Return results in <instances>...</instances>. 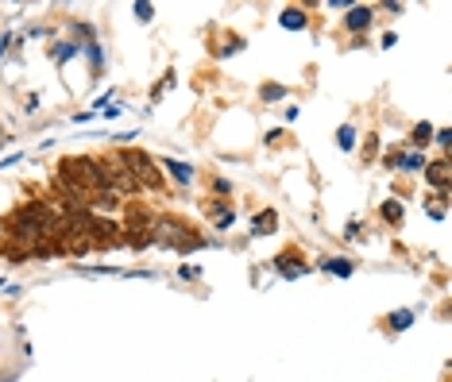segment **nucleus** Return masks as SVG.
Listing matches in <instances>:
<instances>
[{"mask_svg": "<svg viewBox=\"0 0 452 382\" xmlns=\"http://www.w3.org/2000/svg\"><path fill=\"white\" fill-rule=\"evenodd\" d=\"M62 182H81V185H105L101 170L93 166L89 159H66L62 162Z\"/></svg>", "mask_w": 452, "mask_h": 382, "instance_id": "f257e3e1", "label": "nucleus"}, {"mask_svg": "<svg viewBox=\"0 0 452 382\" xmlns=\"http://www.w3.org/2000/svg\"><path fill=\"white\" fill-rule=\"evenodd\" d=\"M124 166H136L131 170V174L139 178V182H147L155 190V185H159V170H155V162L147 159L143 151H124Z\"/></svg>", "mask_w": 452, "mask_h": 382, "instance_id": "f03ea898", "label": "nucleus"}, {"mask_svg": "<svg viewBox=\"0 0 452 382\" xmlns=\"http://www.w3.org/2000/svg\"><path fill=\"white\" fill-rule=\"evenodd\" d=\"M344 23H348V31H364L367 23H371V8H352Z\"/></svg>", "mask_w": 452, "mask_h": 382, "instance_id": "7ed1b4c3", "label": "nucleus"}, {"mask_svg": "<svg viewBox=\"0 0 452 382\" xmlns=\"http://www.w3.org/2000/svg\"><path fill=\"white\" fill-rule=\"evenodd\" d=\"M445 162H437V166H429V182L433 185H437V190H445V185H448V174H445Z\"/></svg>", "mask_w": 452, "mask_h": 382, "instance_id": "20e7f679", "label": "nucleus"}, {"mask_svg": "<svg viewBox=\"0 0 452 382\" xmlns=\"http://www.w3.org/2000/svg\"><path fill=\"white\" fill-rule=\"evenodd\" d=\"M282 27H306V16H302V12H294V8H290V12H282Z\"/></svg>", "mask_w": 452, "mask_h": 382, "instance_id": "39448f33", "label": "nucleus"}, {"mask_svg": "<svg viewBox=\"0 0 452 382\" xmlns=\"http://www.w3.org/2000/svg\"><path fill=\"white\" fill-rule=\"evenodd\" d=\"M167 170H170V174H174L182 185L190 182V166H186V162H167Z\"/></svg>", "mask_w": 452, "mask_h": 382, "instance_id": "423d86ee", "label": "nucleus"}, {"mask_svg": "<svg viewBox=\"0 0 452 382\" xmlns=\"http://www.w3.org/2000/svg\"><path fill=\"white\" fill-rule=\"evenodd\" d=\"M383 216L398 224V221H402V205H398V201H387V205H383Z\"/></svg>", "mask_w": 452, "mask_h": 382, "instance_id": "0eeeda50", "label": "nucleus"}, {"mask_svg": "<svg viewBox=\"0 0 452 382\" xmlns=\"http://www.w3.org/2000/svg\"><path fill=\"white\" fill-rule=\"evenodd\" d=\"M325 271H336V274H352V266L344 263V259H328V263H325Z\"/></svg>", "mask_w": 452, "mask_h": 382, "instance_id": "6e6552de", "label": "nucleus"}, {"mask_svg": "<svg viewBox=\"0 0 452 382\" xmlns=\"http://www.w3.org/2000/svg\"><path fill=\"white\" fill-rule=\"evenodd\" d=\"M352 143H356V132H352V128H340V147L352 151Z\"/></svg>", "mask_w": 452, "mask_h": 382, "instance_id": "1a4fd4ad", "label": "nucleus"}, {"mask_svg": "<svg viewBox=\"0 0 452 382\" xmlns=\"http://www.w3.org/2000/svg\"><path fill=\"white\" fill-rule=\"evenodd\" d=\"M429 135H433V128H429V124H422V128L414 132V143H429Z\"/></svg>", "mask_w": 452, "mask_h": 382, "instance_id": "9d476101", "label": "nucleus"}, {"mask_svg": "<svg viewBox=\"0 0 452 382\" xmlns=\"http://www.w3.org/2000/svg\"><path fill=\"white\" fill-rule=\"evenodd\" d=\"M267 224L275 228V213H259V216H256V228H267Z\"/></svg>", "mask_w": 452, "mask_h": 382, "instance_id": "9b49d317", "label": "nucleus"}, {"mask_svg": "<svg viewBox=\"0 0 452 382\" xmlns=\"http://www.w3.org/2000/svg\"><path fill=\"white\" fill-rule=\"evenodd\" d=\"M391 324H394V328H410V313H398V316H391Z\"/></svg>", "mask_w": 452, "mask_h": 382, "instance_id": "f8f14e48", "label": "nucleus"}, {"mask_svg": "<svg viewBox=\"0 0 452 382\" xmlns=\"http://www.w3.org/2000/svg\"><path fill=\"white\" fill-rule=\"evenodd\" d=\"M263 97H267V101H270V97H282V85H267V89H263Z\"/></svg>", "mask_w": 452, "mask_h": 382, "instance_id": "ddd939ff", "label": "nucleus"}]
</instances>
